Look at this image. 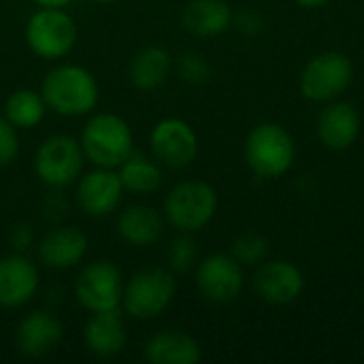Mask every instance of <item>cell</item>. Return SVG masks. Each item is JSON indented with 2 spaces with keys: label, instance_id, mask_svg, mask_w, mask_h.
Segmentation results:
<instances>
[{
  "label": "cell",
  "instance_id": "cell-1",
  "mask_svg": "<svg viewBox=\"0 0 364 364\" xmlns=\"http://www.w3.org/2000/svg\"><path fill=\"white\" fill-rule=\"evenodd\" d=\"M41 94L47 109L62 117H83L94 113L100 90L98 81L81 64H58L45 73Z\"/></svg>",
  "mask_w": 364,
  "mask_h": 364
},
{
  "label": "cell",
  "instance_id": "cell-2",
  "mask_svg": "<svg viewBox=\"0 0 364 364\" xmlns=\"http://www.w3.org/2000/svg\"><path fill=\"white\" fill-rule=\"evenodd\" d=\"M243 158L247 168L258 179L273 181L292 168L296 160V143L284 126L275 122H262L245 136Z\"/></svg>",
  "mask_w": 364,
  "mask_h": 364
},
{
  "label": "cell",
  "instance_id": "cell-3",
  "mask_svg": "<svg viewBox=\"0 0 364 364\" xmlns=\"http://www.w3.org/2000/svg\"><path fill=\"white\" fill-rule=\"evenodd\" d=\"M79 143L85 160L100 168H117L134 151L132 128L115 113H90Z\"/></svg>",
  "mask_w": 364,
  "mask_h": 364
},
{
  "label": "cell",
  "instance_id": "cell-4",
  "mask_svg": "<svg viewBox=\"0 0 364 364\" xmlns=\"http://www.w3.org/2000/svg\"><path fill=\"white\" fill-rule=\"evenodd\" d=\"M177 292V282L171 269L149 267L141 269L124 282L122 309L128 318L147 322L162 316Z\"/></svg>",
  "mask_w": 364,
  "mask_h": 364
},
{
  "label": "cell",
  "instance_id": "cell-5",
  "mask_svg": "<svg viewBox=\"0 0 364 364\" xmlns=\"http://www.w3.org/2000/svg\"><path fill=\"white\" fill-rule=\"evenodd\" d=\"M218 211V192L213 186L186 179L171 188L164 198L162 215L166 224H171L177 232L194 235L203 230Z\"/></svg>",
  "mask_w": 364,
  "mask_h": 364
},
{
  "label": "cell",
  "instance_id": "cell-6",
  "mask_svg": "<svg viewBox=\"0 0 364 364\" xmlns=\"http://www.w3.org/2000/svg\"><path fill=\"white\" fill-rule=\"evenodd\" d=\"M77 36V23L66 9L41 6L28 17L23 28L28 49L47 62L66 58L75 49Z\"/></svg>",
  "mask_w": 364,
  "mask_h": 364
},
{
  "label": "cell",
  "instance_id": "cell-7",
  "mask_svg": "<svg viewBox=\"0 0 364 364\" xmlns=\"http://www.w3.org/2000/svg\"><path fill=\"white\" fill-rule=\"evenodd\" d=\"M354 81V64L343 51H324L314 55L299 75V90L311 102H331L341 98Z\"/></svg>",
  "mask_w": 364,
  "mask_h": 364
},
{
  "label": "cell",
  "instance_id": "cell-8",
  "mask_svg": "<svg viewBox=\"0 0 364 364\" xmlns=\"http://www.w3.org/2000/svg\"><path fill=\"white\" fill-rule=\"evenodd\" d=\"M85 154L79 139L68 134L47 136L34 154V173L49 190L75 186L83 175Z\"/></svg>",
  "mask_w": 364,
  "mask_h": 364
},
{
  "label": "cell",
  "instance_id": "cell-9",
  "mask_svg": "<svg viewBox=\"0 0 364 364\" xmlns=\"http://www.w3.org/2000/svg\"><path fill=\"white\" fill-rule=\"evenodd\" d=\"M124 277L111 260H94L85 264L75 279V299L90 311H113L122 307Z\"/></svg>",
  "mask_w": 364,
  "mask_h": 364
},
{
  "label": "cell",
  "instance_id": "cell-10",
  "mask_svg": "<svg viewBox=\"0 0 364 364\" xmlns=\"http://www.w3.org/2000/svg\"><path fill=\"white\" fill-rule=\"evenodd\" d=\"M151 156L166 168H188L198 156V136L181 117H164L149 132Z\"/></svg>",
  "mask_w": 364,
  "mask_h": 364
},
{
  "label": "cell",
  "instance_id": "cell-11",
  "mask_svg": "<svg viewBox=\"0 0 364 364\" xmlns=\"http://www.w3.org/2000/svg\"><path fill=\"white\" fill-rule=\"evenodd\" d=\"M196 290L213 305L237 301L243 290V267L230 254H211L196 264Z\"/></svg>",
  "mask_w": 364,
  "mask_h": 364
},
{
  "label": "cell",
  "instance_id": "cell-12",
  "mask_svg": "<svg viewBox=\"0 0 364 364\" xmlns=\"http://www.w3.org/2000/svg\"><path fill=\"white\" fill-rule=\"evenodd\" d=\"M124 196V186L115 168H100L83 173L77 179L75 200L77 207L90 218H107L111 215Z\"/></svg>",
  "mask_w": 364,
  "mask_h": 364
},
{
  "label": "cell",
  "instance_id": "cell-13",
  "mask_svg": "<svg viewBox=\"0 0 364 364\" xmlns=\"http://www.w3.org/2000/svg\"><path fill=\"white\" fill-rule=\"evenodd\" d=\"M254 292L269 305H290L305 290L303 271L290 260H264L254 273Z\"/></svg>",
  "mask_w": 364,
  "mask_h": 364
},
{
  "label": "cell",
  "instance_id": "cell-14",
  "mask_svg": "<svg viewBox=\"0 0 364 364\" xmlns=\"http://www.w3.org/2000/svg\"><path fill=\"white\" fill-rule=\"evenodd\" d=\"M64 337L60 318L47 309H34L15 326V348L26 358H45L58 350Z\"/></svg>",
  "mask_w": 364,
  "mask_h": 364
},
{
  "label": "cell",
  "instance_id": "cell-15",
  "mask_svg": "<svg viewBox=\"0 0 364 364\" xmlns=\"http://www.w3.org/2000/svg\"><path fill=\"white\" fill-rule=\"evenodd\" d=\"M41 286L36 264L21 252L0 258V307L19 309L28 305Z\"/></svg>",
  "mask_w": 364,
  "mask_h": 364
},
{
  "label": "cell",
  "instance_id": "cell-16",
  "mask_svg": "<svg viewBox=\"0 0 364 364\" xmlns=\"http://www.w3.org/2000/svg\"><path fill=\"white\" fill-rule=\"evenodd\" d=\"M87 237L77 226H55L36 245L38 260L53 271H68L81 264L87 254Z\"/></svg>",
  "mask_w": 364,
  "mask_h": 364
},
{
  "label": "cell",
  "instance_id": "cell-17",
  "mask_svg": "<svg viewBox=\"0 0 364 364\" xmlns=\"http://www.w3.org/2000/svg\"><path fill=\"white\" fill-rule=\"evenodd\" d=\"M360 113L354 105L343 100H331L318 117V139L331 151L350 149L360 134Z\"/></svg>",
  "mask_w": 364,
  "mask_h": 364
},
{
  "label": "cell",
  "instance_id": "cell-18",
  "mask_svg": "<svg viewBox=\"0 0 364 364\" xmlns=\"http://www.w3.org/2000/svg\"><path fill=\"white\" fill-rule=\"evenodd\" d=\"M128 341L124 318L119 309L90 314V320L83 326L85 350L96 358H113L124 352Z\"/></svg>",
  "mask_w": 364,
  "mask_h": 364
},
{
  "label": "cell",
  "instance_id": "cell-19",
  "mask_svg": "<svg viewBox=\"0 0 364 364\" xmlns=\"http://www.w3.org/2000/svg\"><path fill=\"white\" fill-rule=\"evenodd\" d=\"M143 356L149 364H196L203 358V350L188 333L160 331L147 339Z\"/></svg>",
  "mask_w": 364,
  "mask_h": 364
},
{
  "label": "cell",
  "instance_id": "cell-20",
  "mask_svg": "<svg viewBox=\"0 0 364 364\" xmlns=\"http://www.w3.org/2000/svg\"><path fill=\"white\" fill-rule=\"evenodd\" d=\"M164 215L149 205H130L117 218V235L132 247H149L162 239Z\"/></svg>",
  "mask_w": 364,
  "mask_h": 364
},
{
  "label": "cell",
  "instance_id": "cell-21",
  "mask_svg": "<svg viewBox=\"0 0 364 364\" xmlns=\"http://www.w3.org/2000/svg\"><path fill=\"white\" fill-rule=\"evenodd\" d=\"M232 9L226 0H190L181 11V23L194 36L211 38L232 26Z\"/></svg>",
  "mask_w": 364,
  "mask_h": 364
},
{
  "label": "cell",
  "instance_id": "cell-22",
  "mask_svg": "<svg viewBox=\"0 0 364 364\" xmlns=\"http://www.w3.org/2000/svg\"><path fill=\"white\" fill-rule=\"evenodd\" d=\"M171 68L173 58L168 49L160 45H147L130 58L128 81L139 92H154L168 79Z\"/></svg>",
  "mask_w": 364,
  "mask_h": 364
},
{
  "label": "cell",
  "instance_id": "cell-23",
  "mask_svg": "<svg viewBox=\"0 0 364 364\" xmlns=\"http://www.w3.org/2000/svg\"><path fill=\"white\" fill-rule=\"evenodd\" d=\"M115 171L119 175L124 192H130L136 196L154 194L162 186V164L154 156L149 158L136 149Z\"/></svg>",
  "mask_w": 364,
  "mask_h": 364
},
{
  "label": "cell",
  "instance_id": "cell-24",
  "mask_svg": "<svg viewBox=\"0 0 364 364\" xmlns=\"http://www.w3.org/2000/svg\"><path fill=\"white\" fill-rule=\"evenodd\" d=\"M47 102L41 94V90L32 87H19L9 94L4 102V117L17 128V130H32L36 128L45 113H47Z\"/></svg>",
  "mask_w": 364,
  "mask_h": 364
},
{
  "label": "cell",
  "instance_id": "cell-25",
  "mask_svg": "<svg viewBox=\"0 0 364 364\" xmlns=\"http://www.w3.org/2000/svg\"><path fill=\"white\" fill-rule=\"evenodd\" d=\"M168 269L175 273H188L198 264V245L188 232H179L166 250Z\"/></svg>",
  "mask_w": 364,
  "mask_h": 364
},
{
  "label": "cell",
  "instance_id": "cell-26",
  "mask_svg": "<svg viewBox=\"0 0 364 364\" xmlns=\"http://www.w3.org/2000/svg\"><path fill=\"white\" fill-rule=\"evenodd\" d=\"M230 256L241 267H258L269 256V241L256 232H245L232 243Z\"/></svg>",
  "mask_w": 364,
  "mask_h": 364
},
{
  "label": "cell",
  "instance_id": "cell-27",
  "mask_svg": "<svg viewBox=\"0 0 364 364\" xmlns=\"http://www.w3.org/2000/svg\"><path fill=\"white\" fill-rule=\"evenodd\" d=\"M179 75L188 81V83H205L211 77V66L205 60V55L196 53V51H183L179 55Z\"/></svg>",
  "mask_w": 364,
  "mask_h": 364
},
{
  "label": "cell",
  "instance_id": "cell-28",
  "mask_svg": "<svg viewBox=\"0 0 364 364\" xmlns=\"http://www.w3.org/2000/svg\"><path fill=\"white\" fill-rule=\"evenodd\" d=\"M19 130L0 115V168L9 166L19 154Z\"/></svg>",
  "mask_w": 364,
  "mask_h": 364
},
{
  "label": "cell",
  "instance_id": "cell-29",
  "mask_svg": "<svg viewBox=\"0 0 364 364\" xmlns=\"http://www.w3.org/2000/svg\"><path fill=\"white\" fill-rule=\"evenodd\" d=\"M232 23L243 32V34H258L264 30V19L256 11H241L239 15L232 17Z\"/></svg>",
  "mask_w": 364,
  "mask_h": 364
},
{
  "label": "cell",
  "instance_id": "cell-30",
  "mask_svg": "<svg viewBox=\"0 0 364 364\" xmlns=\"http://www.w3.org/2000/svg\"><path fill=\"white\" fill-rule=\"evenodd\" d=\"M11 245H13V250L15 252H26L30 245H32V241H34V235H32V228L28 226V224H17L13 230H11Z\"/></svg>",
  "mask_w": 364,
  "mask_h": 364
},
{
  "label": "cell",
  "instance_id": "cell-31",
  "mask_svg": "<svg viewBox=\"0 0 364 364\" xmlns=\"http://www.w3.org/2000/svg\"><path fill=\"white\" fill-rule=\"evenodd\" d=\"M299 6H303V9H322V6H326L331 0H294Z\"/></svg>",
  "mask_w": 364,
  "mask_h": 364
},
{
  "label": "cell",
  "instance_id": "cell-32",
  "mask_svg": "<svg viewBox=\"0 0 364 364\" xmlns=\"http://www.w3.org/2000/svg\"><path fill=\"white\" fill-rule=\"evenodd\" d=\"M38 6H51V9H64L68 6L73 0H34Z\"/></svg>",
  "mask_w": 364,
  "mask_h": 364
},
{
  "label": "cell",
  "instance_id": "cell-33",
  "mask_svg": "<svg viewBox=\"0 0 364 364\" xmlns=\"http://www.w3.org/2000/svg\"><path fill=\"white\" fill-rule=\"evenodd\" d=\"M94 2H100V4H111V2H117V0H94Z\"/></svg>",
  "mask_w": 364,
  "mask_h": 364
}]
</instances>
